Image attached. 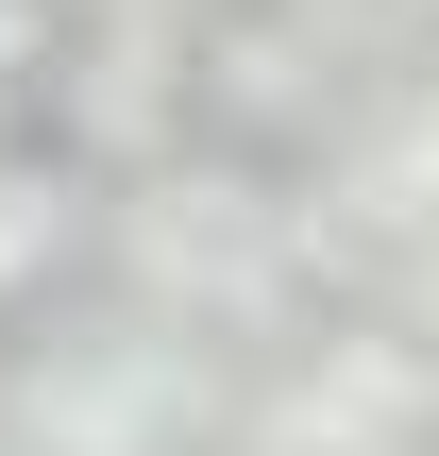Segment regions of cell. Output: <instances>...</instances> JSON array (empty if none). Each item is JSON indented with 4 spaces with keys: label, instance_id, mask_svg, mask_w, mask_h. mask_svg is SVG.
<instances>
[{
    "label": "cell",
    "instance_id": "3957f363",
    "mask_svg": "<svg viewBox=\"0 0 439 456\" xmlns=\"http://www.w3.org/2000/svg\"><path fill=\"white\" fill-rule=\"evenodd\" d=\"M423 423V372L389 355V338H338L288 406H271V456H372V440H406Z\"/></svg>",
    "mask_w": 439,
    "mask_h": 456
},
{
    "label": "cell",
    "instance_id": "6da1fadb",
    "mask_svg": "<svg viewBox=\"0 0 439 456\" xmlns=\"http://www.w3.org/2000/svg\"><path fill=\"white\" fill-rule=\"evenodd\" d=\"M220 423V355L169 322H102L0 372V456H186Z\"/></svg>",
    "mask_w": 439,
    "mask_h": 456
},
{
    "label": "cell",
    "instance_id": "277c9868",
    "mask_svg": "<svg viewBox=\"0 0 439 456\" xmlns=\"http://www.w3.org/2000/svg\"><path fill=\"white\" fill-rule=\"evenodd\" d=\"M68 254H85V169H51V152H0V305H34Z\"/></svg>",
    "mask_w": 439,
    "mask_h": 456
},
{
    "label": "cell",
    "instance_id": "7a4b0ae2",
    "mask_svg": "<svg viewBox=\"0 0 439 456\" xmlns=\"http://www.w3.org/2000/svg\"><path fill=\"white\" fill-rule=\"evenodd\" d=\"M51 118H68L85 169H152V152L186 135V34H169V17H102V34L68 51Z\"/></svg>",
    "mask_w": 439,
    "mask_h": 456
},
{
    "label": "cell",
    "instance_id": "5b68a950",
    "mask_svg": "<svg viewBox=\"0 0 439 456\" xmlns=\"http://www.w3.org/2000/svg\"><path fill=\"white\" fill-rule=\"evenodd\" d=\"M355 186H372V220H439V68L355 135Z\"/></svg>",
    "mask_w": 439,
    "mask_h": 456
}]
</instances>
